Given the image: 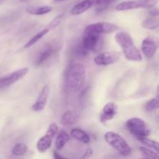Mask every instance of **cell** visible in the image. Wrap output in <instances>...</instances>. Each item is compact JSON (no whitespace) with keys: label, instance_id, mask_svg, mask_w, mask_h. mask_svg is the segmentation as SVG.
<instances>
[{"label":"cell","instance_id":"obj_1","mask_svg":"<svg viewBox=\"0 0 159 159\" xmlns=\"http://www.w3.org/2000/svg\"><path fill=\"white\" fill-rule=\"evenodd\" d=\"M86 71L82 64L75 63L68 68L65 75V85L71 93L80 91L85 82Z\"/></svg>","mask_w":159,"mask_h":159},{"label":"cell","instance_id":"obj_2","mask_svg":"<svg viewBox=\"0 0 159 159\" xmlns=\"http://www.w3.org/2000/svg\"><path fill=\"white\" fill-rule=\"evenodd\" d=\"M115 40L123 50L127 60L130 61H141L142 55L141 51L134 43V40L130 35L124 31L117 32L115 35Z\"/></svg>","mask_w":159,"mask_h":159},{"label":"cell","instance_id":"obj_3","mask_svg":"<svg viewBox=\"0 0 159 159\" xmlns=\"http://www.w3.org/2000/svg\"><path fill=\"white\" fill-rule=\"evenodd\" d=\"M105 141L117 151L120 155L128 156L131 154V148L123 137L113 131H108L104 135Z\"/></svg>","mask_w":159,"mask_h":159},{"label":"cell","instance_id":"obj_4","mask_svg":"<svg viewBox=\"0 0 159 159\" xmlns=\"http://www.w3.org/2000/svg\"><path fill=\"white\" fill-rule=\"evenodd\" d=\"M126 127L127 130L138 139L144 137H148L151 134V130L142 119L138 117H133L129 119L126 122Z\"/></svg>","mask_w":159,"mask_h":159},{"label":"cell","instance_id":"obj_5","mask_svg":"<svg viewBox=\"0 0 159 159\" xmlns=\"http://www.w3.org/2000/svg\"><path fill=\"white\" fill-rule=\"evenodd\" d=\"M58 131V127L55 123H52L48 127L46 134L39 139L37 143V148L40 153H44L50 148L52 144V141L54 136Z\"/></svg>","mask_w":159,"mask_h":159},{"label":"cell","instance_id":"obj_6","mask_svg":"<svg viewBox=\"0 0 159 159\" xmlns=\"http://www.w3.org/2000/svg\"><path fill=\"white\" fill-rule=\"evenodd\" d=\"M101 34L85 29L82 37V47L87 51H97L100 47Z\"/></svg>","mask_w":159,"mask_h":159},{"label":"cell","instance_id":"obj_7","mask_svg":"<svg viewBox=\"0 0 159 159\" xmlns=\"http://www.w3.org/2000/svg\"><path fill=\"white\" fill-rule=\"evenodd\" d=\"M28 72H29V68H23L12 71V73H9L2 77H0V89L10 86L15 82H18L19 80L24 78Z\"/></svg>","mask_w":159,"mask_h":159},{"label":"cell","instance_id":"obj_8","mask_svg":"<svg viewBox=\"0 0 159 159\" xmlns=\"http://www.w3.org/2000/svg\"><path fill=\"white\" fill-rule=\"evenodd\" d=\"M85 29L97 33L99 34H111V33L116 32V31L119 30L120 28L119 26L113 24V23H107V22H100V23H92V24L88 25L85 27Z\"/></svg>","mask_w":159,"mask_h":159},{"label":"cell","instance_id":"obj_9","mask_svg":"<svg viewBox=\"0 0 159 159\" xmlns=\"http://www.w3.org/2000/svg\"><path fill=\"white\" fill-rule=\"evenodd\" d=\"M120 57V54L115 51H107L96 55L94 58L96 65L99 66H107L117 61Z\"/></svg>","mask_w":159,"mask_h":159},{"label":"cell","instance_id":"obj_10","mask_svg":"<svg viewBox=\"0 0 159 159\" xmlns=\"http://www.w3.org/2000/svg\"><path fill=\"white\" fill-rule=\"evenodd\" d=\"M118 113V107L113 102H107L101 111L99 115V120L101 123H107L111 120Z\"/></svg>","mask_w":159,"mask_h":159},{"label":"cell","instance_id":"obj_11","mask_svg":"<svg viewBox=\"0 0 159 159\" xmlns=\"http://www.w3.org/2000/svg\"><path fill=\"white\" fill-rule=\"evenodd\" d=\"M50 93V88L48 85H44L40 90L36 102L33 104L32 110L34 112H40L45 108L48 102Z\"/></svg>","mask_w":159,"mask_h":159},{"label":"cell","instance_id":"obj_12","mask_svg":"<svg viewBox=\"0 0 159 159\" xmlns=\"http://www.w3.org/2000/svg\"><path fill=\"white\" fill-rule=\"evenodd\" d=\"M158 45L156 42L151 37L144 39L141 43V51L147 58H152L154 57L157 51Z\"/></svg>","mask_w":159,"mask_h":159},{"label":"cell","instance_id":"obj_13","mask_svg":"<svg viewBox=\"0 0 159 159\" xmlns=\"http://www.w3.org/2000/svg\"><path fill=\"white\" fill-rule=\"evenodd\" d=\"M144 8L147 9L145 0H130V1H124L119 3L116 6V10L117 11H126L131 10V9Z\"/></svg>","mask_w":159,"mask_h":159},{"label":"cell","instance_id":"obj_14","mask_svg":"<svg viewBox=\"0 0 159 159\" xmlns=\"http://www.w3.org/2000/svg\"><path fill=\"white\" fill-rule=\"evenodd\" d=\"M56 52V48L51 43H48V44L45 45L40 52L39 53L38 56H37V61H36V65H41L47 61L49 60L51 57Z\"/></svg>","mask_w":159,"mask_h":159},{"label":"cell","instance_id":"obj_15","mask_svg":"<svg viewBox=\"0 0 159 159\" xmlns=\"http://www.w3.org/2000/svg\"><path fill=\"white\" fill-rule=\"evenodd\" d=\"M95 1L94 0H83L80 2L78 4H76L74 7L71 9V14L73 16H78L83 12H86L88 9L94 6Z\"/></svg>","mask_w":159,"mask_h":159},{"label":"cell","instance_id":"obj_16","mask_svg":"<svg viewBox=\"0 0 159 159\" xmlns=\"http://www.w3.org/2000/svg\"><path fill=\"white\" fill-rule=\"evenodd\" d=\"M78 116L77 113L71 110H68L61 116V124L63 126H71L75 124L78 120Z\"/></svg>","mask_w":159,"mask_h":159},{"label":"cell","instance_id":"obj_17","mask_svg":"<svg viewBox=\"0 0 159 159\" xmlns=\"http://www.w3.org/2000/svg\"><path fill=\"white\" fill-rule=\"evenodd\" d=\"M52 30V28L48 25L46 28H44V29L39 31V32L37 33V34H36L35 35L30 39V40H29L26 43H25L24 47H23L24 49H27V48H30V47H32L33 45L35 44L36 43H37L40 39H42L45 35H47V34H48V33L50 32V30Z\"/></svg>","mask_w":159,"mask_h":159},{"label":"cell","instance_id":"obj_18","mask_svg":"<svg viewBox=\"0 0 159 159\" xmlns=\"http://www.w3.org/2000/svg\"><path fill=\"white\" fill-rule=\"evenodd\" d=\"M71 135L78 141L84 143V144H89L91 141L90 137L88 134L83 130L80 128H74L71 130Z\"/></svg>","mask_w":159,"mask_h":159},{"label":"cell","instance_id":"obj_19","mask_svg":"<svg viewBox=\"0 0 159 159\" xmlns=\"http://www.w3.org/2000/svg\"><path fill=\"white\" fill-rule=\"evenodd\" d=\"M53 9L52 6H29L26 9V12L31 15L41 16L51 12Z\"/></svg>","mask_w":159,"mask_h":159},{"label":"cell","instance_id":"obj_20","mask_svg":"<svg viewBox=\"0 0 159 159\" xmlns=\"http://www.w3.org/2000/svg\"><path fill=\"white\" fill-rule=\"evenodd\" d=\"M70 139V136L65 130H61L57 134L55 139V147L57 150H61L65 147V144L68 142Z\"/></svg>","mask_w":159,"mask_h":159},{"label":"cell","instance_id":"obj_21","mask_svg":"<svg viewBox=\"0 0 159 159\" xmlns=\"http://www.w3.org/2000/svg\"><path fill=\"white\" fill-rule=\"evenodd\" d=\"M158 16H151L149 18L145 19L142 23V26L147 30H153L157 29L158 27Z\"/></svg>","mask_w":159,"mask_h":159},{"label":"cell","instance_id":"obj_22","mask_svg":"<svg viewBox=\"0 0 159 159\" xmlns=\"http://www.w3.org/2000/svg\"><path fill=\"white\" fill-rule=\"evenodd\" d=\"M139 141L141 143H142L145 147L149 148L151 149H153L155 152H159V144L155 140H152L150 138H148V137H144V138H139Z\"/></svg>","mask_w":159,"mask_h":159},{"label":"cell","instance_id":"obj_23","mask_svg":"<svg viewBox=\"0 0 159 159\" xmlns=\"http://www.w3.org/2000/svg\"><path fill=\"white\" fill-rule=\"evenodd\" d=\"M95 4L94 6H96V12L99 13L101 12H103L111 3H113L115 0H94Z\"/></svg>","mask_w":159,"mask_h":159},{"label":"cell","instance_id":"obj_24","mask_svg":"<svg viewBox=\"0 0 159 159\" xmlns=\"http://www.w3.org/2000/svg\"><path fill=\"white\" fill-rule=\"evenodd\" d=\"M139 151L142 153V155H144L145 158H153V159H157L159 158V154L158 152H155L153 149H151L148 147H140Z\"/></svg>","mask_w":159,"mask_h":159},{"label":"cell","instance_id":"obj_25","mask_svg":"<svg viewBox=\"0 0 159 159\" xmlns=\"http://www.w3.org/2000/svg\"><path fill=\"white\" fill-rule=\"evenodd\" d=\"M27 152V146L23 143H18L15 144L12 149V154L15 156H22Z\"/></svg>","mask_w":159,"mask_h":159},{"label":"cell","instance_id":"obj_26","mask_svg":"<svg viewBox=\"0 0 159 159\" xmlns=\"http://www.w3.org/2000/svg\"><path fill=\"white\" fill-rule=\"evenodd\" d=\"M159 107V99H158V95L157 93V96H155L153 99H150L148 102H146L145 106H144V108L148 112H152L157 110Z\"/></svg>","mask_w":159,"mask_h":159},{"label":"cell","instance_id":"obj_27","mask_svg":"<svg viewBox=\"0 0 159 159\" xmlns=\"http://www.w3.org/2000/svg\"><path fill=\"white\" fill-rule=\"evenodd\" d=\"M158 0H145L146 5H147V9L155 7V5L158 3Z\"/></svg>","mask_w":159,"mask_h":159},{"label":"cell","instance_id":"obj_28","mask_svg":"<svg viewBox=\"0 0 159 159\" xmlns=\"http://www.w3.org/2000/svg\"><path fill=\"white\" fill-rule=\"evenodd\" d=\"M148 12L151 15V16H158V9H157V8H155V7L149 8Z\"/></svg>","mask_w":159,"mask_h":159},{"label":"cell","instance_id":"obj_29","mask_svg":"<svg viewBox=\"0 0 159 159\" xmlns=\"http://www.w3.org/2000/svg\"><path fill=\"white\" fill-rule=\"evenodd\" d=\"M53 155H54V158H56V159L65 158V157H63V156H61V155H58V154H57V152H56L55 151H54V152H53Z\"/></svg>","mask_w":159,"mask_h":159},{"label":"cell","instance_id":"obj_30","mask_svg":"<svg viewBox=\"0 0 159 159\" xmlns=\"http://www.w3.org/2000/svg\"><path fill=\"white\" fill-rule=\"evenodd\" d=\"M85 155H84L83 157H85V158H86V157H89V156H91L92 155V153H93V150H92V149H90V148H89L88 150H87V152H85Z\"/></svg>","mask_w":159,"mask_h":159},{"label":"cell","instance_id":"obj_31","mask_svg":"<svg viewBox=\"0 0 159 159\" xmlns=\"http://www.w3.org/2000/svg\"><path fill=\"white\" fill-rule=\"evenodd\" d=\"M3 1H4V0H0V5L3 2Z\"/></svg>","mask_w":159,"mask_h":159},{"label":"cell","instance_id":"obj_32","mask_svg":"<svg viewBox=\"0 0 159 159\" xmlns=\"http://www.w3.org/2000/svg\"><path fill=\"white\" fill-rule=\"evenodd\" d=\"M21 2H26V1H28V0H20Z\"/></svg>","mask_w":159,"mask_h":159},{"label":"cell","instance_id":"obj_33","mask_svg":"<svg viewBox=\"0 0 159 159\" xmlns=\"http://www.w3.org/2000/svg\"><path fill=\"white\" fill-rule=\"evenodd\" d=\"M55 1H64V0H55Z\"/></svg>","mask_w":159,"mask_h":159}]
</instances>
